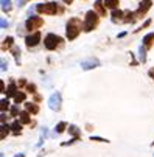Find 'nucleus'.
<instances>
[{
    "mask_svg": "<svg viewBox=\"0 0 154 157\" xmlns=\"http://www.w3.org/2000/svg\"><path fill=\"white\" fill-rule=\"evenodd\" d=\"M81 31V20L78 17H72V19L67 22V39L73 41L76 36Z\"/></svg>",
    "mask_w": 154,
    "mask_h": 157,
    "instance_id": "nucleus-1",
    "label": "nucleus"
},
{
    "mask_svg": "<svg viewBox=\"0 0 154 157\" xmlns=\"http://www.w3.org/2000/svg\"><path fill=\"white\" fill-rule=\"evenodd\" d=\"M97 25H98V16H97V13H95V11H87L86 20H84V23H83L84 31H92Z\"/></svg>",
    "mask_w": 154,
    "mask_h": 157,
    "instance_id": "nucleus-2",
    "label": "nucleus"
},
{
    "mask_svg": "<svg viewBox=\"0 0 154 157\" xmlns=\"http://www.w3.org/2000/svg\"><path fill=\"white\" fill-rule=\"evenodd\" d=\"M61 42H62V39L59 38V36L53 34V33H50V34L45 36V41H44L45 48H47V50H55L58 45H61Z\"/></svg>",
    "mask_w": 154,
    "mask_h": 157,
    "instance_id": "nucleus-3",
    "label": "nucleus"
},
{
    "mask_svg": "<svg viewBox=\"0 0 154 157\" xmlns=\"http://www.w3.org/2000/svg\"><path fill=\"white\" fill-rule=\"evenodd\" d=\"M36 10H38L39 13H44V14H56L58 13V5L56 3H41L36 6Z\"/></svg>",
    "mask_w": 154,
    "mask_h": 157,
    "instance_id": "nucleus-4",
    "label": "nucleus"
},
{
    "mask_svg": "<svg viewBox=\"0 0 154 157\" xmlns=\"http://www.w3.org/2000/svg\"><path fill=\"white\" fill-rule=\"evenodd\" d=\"M44 25V20H42V17H38V16H31L28 20H26L25 26H26V30H36V28H39V26Z\"/></svg>",
    "mask_w": 154,
    "mask_h": 157,
    "instance_id": "nucleus-5",
    "label": "nucleus"
},
{
    "mask_svg": "<svg viewBox=\"0 0 154 157\" xmlns=\"http://www.w3.org/2000/svg\"><path fill=\"white\" fill-rule=\"evenodd\" d=\"M48 104H50L51 110H59V107H61V94H59V92H56V94H53L50 97Z\"/></svg>",
    "mask_w": 154,
    "mask_h": 157,
    "instance_id": "nucleus-6",
    "label": "nucleus"
},
{
    "mask_svg": "<svg viewBox=\"0 0 154 157\" xmlns=\"http://www.w3.org/2000/svg\"><path fill=\"white\" fill-rule=\"evenodd\" d=\"M100 66V61L97 58H89V59H84V61H81V69H84V70H90V69H95Z\"/></svg>",
    "mask_w": 154,
    "mask_h": 157,
    "instance_id": "nucleus-7",
    "label": "nucleus"
},
{
    "mask_svg": "<svg viewBox=\"0 0 154 157\" xmlns=\"http://www.w3.org/2000/svg\"><path fill=\"white\" fill-rule=\"evenodd\" d=\"M39 41H41V33H39V31H36V33L30 34L28 38L25 39L26 47H34V45H38V44H39Z\"/></svg>",
    "mask_w": 154,
    "mask_h": 157,
    "instance_id": "nucleus-8",
    "label": "nucleus"
},
{
    "mask_svg": "<svg viewBox=\"0 0 154 157\" xmlns=\"http://www.w3.org/2000/svg\"><path fill=\"white\" fill-rule=\"evenodd\" d=\"M149 8H151V0H142L139 10H137V13H135V16H137V17H142L145 13L149 10Z\"/></svg>",
    "mask_w": 154,
    "mask_h": 157,
    "instance_id": "nucleus-9",
    "label": "nucleus"
},
{
    "mask_svg": "<svg viewBox=\"0 0 154 157\" xmlns=\"http://www.w3.org/2000/svg\"><path fill=\"white\" fill-rule=\"evenodd\" d=\"M95 10L98 11L100 16H106V5H104V0H97V2H95Z\"/></svg>",
    "mask_w": 154,
    "mask_h": 157,
    "instance_id": "nucleus-10",
    "label": "nucleus"
},
{
    "mask_svg": "<svg viewBox=\"0 0 154 157\" xmlns=\"http://www.w3.org/2000/svg\"><path fill=\"white\" fill-rule=\"evenodd\" d=\"M152 42H154V33H149V34H146L143 38V45H145V47L149 48L151 45H152Z\"/></svg>",
    "mask_w": 154,
    "mask_h": 157,
    "instance_id": "nucleus-11",
    "label": "nucleus"
},
{
    "mask_svg": "<svg viewBox=\"0 0 154 157\" xmlns=\"http://www.w3.org/2000/svg\"><path fill=\"white\" fill-rule=\"evenodd\" d=\"M122 17H123V13H122L120 10H114V11H112V20H114V22H120Z\"/></svg>",
    "mask_w": 154,
    "mask_h": 157,
    "instance_id": "nucleus-12",
    "label": "nucleus"
},
{
    "mask_svg": "<svg viewBox=\"0 0 154 157\" xmlns=\"http://www.w3.org/2000/svg\"><path fill=\"white\" fill-rule=\"evenodd\" d=\"M25 107H26V112H31V114H36V112L39 110V107L36 106L34 103H26Z\"/></svg>",
    "mask_w": 154,
    "mask_h": 157,
    "instance_id": "nucleus-13",
    "label": "nucleus"
},
{
    "mask_svg": "<svg viewBox=\"0 0 154 157\" xmlns=\"http://www.w3.org/2000/svg\"><path fill=\"white\" fill-rule=\"evenodd\" d=\"M106 8H111V10H115L119 6V0H104Z\"/></svg>",
    "mask_w": 154,
    "mask_h": 157,
    "instance_id": "nucleus-14",
    "label": "nucleus"
},
{
    "mask_svg": "<svg viewBox=\"0 0 154 157\" xmlns=\"http://www.w3.org/2000/svg\"><path fill=\"white\" fill-rule=\"evenodd\" d=\"M16 84H14V82H11V84H10V87H8L6 89V95L8 97H16Z\"/></svg>",
    "mask_w": 154,
    "mask_h": 157,
    "instance_id": "nucleus-15",
    "label": "nucleus"
},
{
    "mask_svg": "<svg viewBox=\"0 0 154 157\" xmlns=\"http://www.w3.org/2000/svg\"><path fill=\"white\" fill-rule=\"evenodd\" d=\"M20 123H30L31 118H30V112H20Z\"/></svg>",
    "mask_w": 154,
    "mask_h": 157,
    "instance_id": "nucleus-16",
    "label": "nucleus"
},
{
    "mask_svg": "<svg viewBox=\"0 0 154 157\" xmlns=\"http://www.w3.org/2000/svg\"><path fill=\"white\" fill-rule=\"evenodd\" d=\"M2 10L6 13L11 10V0H2Z\"/></svg>",
    "mask_w": 154,
    "mask_h": 157,
    "instance_id": "nucleus-17",
    "label": "nucleus"
},
{
    "mask_svg": "<svg viewBox=\"0 0 154 157\" xmlns=\"http://www.w3.org/2000/svg\"><path fill=\"white\" fill-rule=\"evenodd\" d=\"M11 129H13V132L19 134V132H20V129H22V123H19V122H14V123L11 125Z\"/></svg>",
    "mask_w": 154,
    "mask_h": 157,
    "instance_id": "nucleus-18",
    "label": "nucleus"
},
{
    "mask_svg": "<svg viewBox=\"0 0 154 157\" xmlns=\"http://www.w3.org/2000/svg\"><path fill=\"white\" fill-rule=\"evenodd\" d=\"M13 45V38H6L5 41H3V47L2 48H10Z\"/></svg>",
    "mask_w": 154,
    "mask_h": 157,
    "instance_id": "nucleus-19",
    "label": "nucleus"
},
{
    "mask_svg": "<svg viewBox=\"0 0 154 157\" xmlns=\"http://www.w3.org/2000/svg\"><path fill=\"white\" fill-rule=\"evenodd\" d=\"M66 123L64 122H61V123H58V126H56V132L58 134H61V132H64V129H66Z\"/></svg>",
    "mask_w": 154,
    "mask_h": 157,
    "instance_id": "nucleus-20",
    "label": "nucleus"
},
{
    "mask_svg": "<svg viewBox=\"0 0 154 157\" xmlns=\"http://www.w3.org/2000/svg\"><path fill=\"white\" fill-rule=\"evenodd\" d=\"M69 132L73 134L75 137H79V129H78L76 126H70V128H69Z\"/></svg>",
    "mask_w": 154,
    "mask_h": 157,
    "instance_id": "nucleus-21",
    "label": "nucleus"
},
{
    "mask_svg": "<svg viewBox=\"0 0 154 157\" xmlns=\"http://www.w3.org/2000/svg\"><path fill=\"white\" fill-rule=\"evenodd\" d=\"M14 100H16V103H20V101H23L25 100V94H16V97H14Z\"/></svg>",
    "mask_w": 154,
    "mask_h": 157,
    "instance_id": "nucleus-22",
    "label": "nucleus"
},
{
    "mask_svg": "<svg viewBox=\"0 0 154 157\" xmlns=\"http://www.w3.org/2000/svg\"><path fill=\"white\" fill-rule=\"evenodd\" d=\"M140 61H146V56H145V48L143 47H140Z\"/></svg>",
    "mask_w": 154,
    "mask_h": 157,
    "instance_id": "nucleus-23",
    "label": "nucleus"
},
{
    "mask_svg": "<svg viewBox=\"0 0 154 157\" xmlns=\"http://www.w3.org/2000/svg\"><path fill=\"white\" fill-rule=\"evenodd\" d=\"M8 129H10V126H2V138H5V134H8Z\"/></svg>",
    "mask_w": 154,
    "mask_h": 157,
    "instance_id": "nucleus-24",
    "label": "nucleus"
},
{
    "mask_svg": "<svg viewBox=\"0 0 154 157\" xmlns=\"http://www.w3.org/2000/svg\"><path fill=\"white\" fill-rule=\"evenodd\" d=\"M8 104H10V103H8V100H2V110H5L8 107Z\"/></svg>",
    "mask_w": 154,
    "mask_h": 157,
    "instance_id": "nucleus-25",
    "label": "nucleus"
},
{
    "mask_svg": "<svg viewBox=\"0 0 154 157\" xmlns=\"http://www.w3.org/2000/svg\"><path fill=\"white\" fill-rule=\"evenodd\" d=\"M28 90L31 92V94H34V92H36V86L34 84H28Z\"/></svg>",
    "mask_w": 154,
    "mask_h": 157,
    "instance_id": "nucleus-26",
    "label": "nucleus"
},
{
    "mask_svg": "<svg viewBox=\"0 0 154 157\" xmlns=\"http://www.w3.org/2000/svg\"><path fill=\"white\" fill-rule=\"evenodd\" d=\"M17 112H19V109H17V107L14 106V107L11 109V114H13V117H16V115H17Z\"/></svg>",
    "mask_w": 154,
    "mask_h": 157,
    "instance_id": "nucleus-27",
    "label": "nucleus"
},
{
    "mask_svg": "<svg viewBox=\"0 0 154 157\" xmlns=\"http://www.w3.org/2000/svg\"><path fill=\"white\" fill-rule=\"evenodd\" d=\"M0 25H2V28H6V26H8V22H6L5 19H2V22H0Z\"/></svg>",
    "mask_w": 154,
    "mask_h": 157,
    "instance_id": "nucleus-28",
    "label": "nucleus"
},
{
    "mask_svg": "<svg viewBox=\"0 0 154 157\" xmlns=\"http://www.w3.org/2000/svg\"><path fill=\"white\" fill-rule=\"evenodd\" d=\"M6 66H8V62H5V59H2V70H6L8 69Z\"/></svg>",
    "mask_w": 154,
    "mask_h": 157,
    "instance_id": "nucleus-29",
    "label": "nucleus"
},
{
    "mask_svg": "<svg viewBox=\"0 0 154 157\" xmlns=\"http://www.w3.org/2000/svg\"><path fill=\"white\" fill-rule=\"evenodd\" d=\"M149 76L154 79V67H152V69H149Z\"/></svg>",
    "mask_w": 154,
    "mask_h": 157,
    "instance_id": "nucleus-30",
    "label": "nucleus"
},
{
    "mask_svg": "<svg viewBox=\"0 0 154 157\" xmlns=\"http://www.w3.org/2000/svg\"><path fill=\"white\" fill-rule=\"evenodd\" d=\"M62 2H64V3H67V5H70L72 2H73V0H62Z\"/></svg>",
    "mask_w": 154,
    "mask_h": 157,
    "instance_id": "nucleus-31",
    "label": "nucleus"
}]
</instances>
